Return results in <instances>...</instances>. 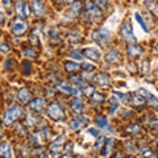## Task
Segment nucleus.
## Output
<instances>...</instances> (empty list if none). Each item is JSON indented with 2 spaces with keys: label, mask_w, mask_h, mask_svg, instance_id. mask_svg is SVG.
I'll return each instance as SVG.
<instances>
[{
  "label": "nucleus",
  "mask_w": 158,
  "mask_h": 158,
  "mask_svg": "<svg viewBox=\"0 0 158 158\" xmlns=\"http://www.w3.org/2000/svg\"><path fill=\"white\" fill-rule=\"evenodd\" d=\"M103 11L99 8L94 0H85V6H83V17L87 23H96L102 19Z\"/></svg>",
  "instance_id": "f257e3e1"
},
{
  "label": "nucleus",
  "mask_w": 158,
  "mask_h": 158,
  "mask_svg": "<svg viewBox=\"0 0 158 158\" xmlns=\"http://www.w3.org/2000/svg\"><path fill=\"white\" fill-rule=\"evenodd\" d=\"M23 113H24V110H23L21 106H17V104L11 106V107H9L8 110L6 111V113H4L3 125H4V127L12 125L13 123L17 120V118H20V117L23 116Z\"/></svg>",
  "instance_id": "f03ea898"
},
{
  "label": "nucleus",
  "mask_w": 158,
  "mask_h": 158,
  "mask_svg": "<svg viewBox=\"0 0 158 158\" xmlns=\"http://www.w3.org/2000/svg\"><path fill=\"white\" fill-rule=\"evenodd\" d=\"M9 28H11V32L15 36H17V37L23 36L28 31V21L24 17L16 16V17H13L11 24H9Z\"/></svg>",
  "instance_id": "7ed1b4c3"
},
{
  "label": "nucleus",
  "mask_w": 158,
  "mask_h": 158,
  "mask_svg": "<svg viewBox=\"0 0 158 158\" xmlns=\"http://www.w3.org/2000/svg\"><path fill=\"white\" fill-rule=\"evenodd\" d=\"M48 115L54 121H62L65 118V110L58 102H53L48 106Z\"/></svg>",
  "instance_id": "20e7f679"
},
{
  "label": "nucleus",
  "mask_w": 158,
  "mask_h": 158,
  "mask_svg": "<svg viewBox=\"0 0 158 158\" xmlns=\"http://www.w3.org/2000/svg\"><path fill=\"white\" fill-rule=\"evenodd\" d=\"M92 40L95 41L99 46H102V48H104L108 45V42H110V40H111V34L110 32L107 31V29L104 28H98L94 31L92 33Z\"/></svg>",
  "instance_id": "39448f33"
},
{
  "label": "nucleus",
  "mask_w": 158,
  "mask_h": 158,
  "mask_svg": "<svg viewBox=\"0 0 158 158\" xmlns=\"http://www.w3.org/2000/svg\"><path fill=\"white\" fill-rule=\"evenodd\" d=\"M120 37L127 42H136V37L133 34V28L129 20H125L121 25V31H120Z\"/></svg>",
  "instance_id": "423d86ee"
},
{
  "label": "nucleus",
  "mask_w": 158,
  "mask_h": 158,
  "mask_svg": "<svg viewBox=\"0 0 158 158\" xmlns=\"http://www.w3.org/2000/svg\"><path fill=\"white\" fill-rule=\"evenodd\" d=\"M29 8H31L32 13L37 17H42V15L45 13V6H44L42 0H32Z\"/></svg>",
  "instance_id": "0eeeda50"
},
{
  "label": "nucleus",
  "mask_w": 158,
  "mask_h": 158,
  "mask_svg": "<svg viewBox=\"0 0 158 158\" xmlns=\"http://www.w3.org/2000/svg\"><path fill=\"white\" fill-rule=\"evenodd\" d=\"M31 142L34 146H41L44 142L46 141V131H38V132H33L31 136Z\"/></svg>",
  "instance_id": "6e6552de"
},
{
  "label": "nucleus",
  "mask_w": 158,
  "mask_h": 158,
  "mask_svg": "<svg viewBox=\"0 0 158 158\" xmlns=\"http://www.w3.org/2000/svg\"><path fill=\"white\" fill-rule=\"evenodd\" d=\"M15 9H16V13L20 17H28L29 6H28L27 2H24V0H17L16 4H15Z\"/></svg>",
  "instance_id": "1a4fd4ad"
},
{
  "label": "nucleus",
  "mask_w": 158,
  "mask_h": 158,
  "mask_svg": "<svg viewBox=\"0 0 158 158\" xmlns=\"http://www.w3.org/2000/svg\"><path fill=\"white\" fill-rule=\"evenodd\" d=\"M87 123H88V118L87 117L78 115L75 118H73V121L70 123V128H71L73 131H79V129H82L83 127H86Z\"/></svg>",
  "instance_id": "9d476101"
},
{
  "label": "nucleus",
  "mask_w": 158,
  "mask_h": 158,
  "mask_svg": "<svg viewBox=\"0 0 158 158\" xmlns=\"http://www.w3.org/2000/svg\"><path fill=\"white\" fill-rule=\"evenodd\" d=\"M28 106L31 108V111L40 113V112L44 111V108H45V99L37 98V99H34V100H32L31 103H28Z\"/></svg>",
  "instance_id": "9b49d317"
},
{
  "label": "nucleus",
  "mask_w": 158,
  "mask_h": 158,
  "mask_svg": "<svg viewBox=\"0 0 158 158\" xmlns=\"http://www.w3.org/2000/svg\"><path fill=\"white\" fill-rule=\"evenodd\" d=\"M92 79H94V82H95L98 86H100V87L110 86V83H111V79H110V77H108L106 73H99Z\"/></svg>",
  "instance_id": "f8f14e48"
},
{
  "label": "nucleus",
  "mask_w": 158,
  "mask_h": 158,
  "mask_svg": "<svg viewBox=\"0 0 158 158\" xmlns=\"http://www.w3.org/2000/svg\"><path fill=\"white\" fill-rule=\"evenodd\" d=\"M82 56H85L86 58L91 59V61H96L100 58V52L96 48H86L82 50Z\"/></svg>",
  "instance_id": "ddd939ff"
},
{
  "label": "nucleus",
  "mask_w": 158,
  "mask_h": 158,
  "mask_svg": "<svg viewBox=\"0 0 158 158\" xmlns=\"http://www.w3.org/2000/svg\"><path fill=\"white\" fill-rule=\"evenodd\" d=\"M31 99H32V92L28 88H20L17 92V100L21 104H28Z\"/></svg>",
  "instance_id": "4468645a"
},
{
  "label": "nucleus",
  "mask_w": 158,
  "mask_h": 158,
  "mask_svg": "<svg viewBox=\"0 0 158 158\" xmlns=\"http://www.w3.org/2000/svg\"><path fill=\"white\" fill-rule=\"evenodd\" d=\"M65 141H66V137L63 136V135H61V136H58L56 140L53 141V144H52V154L54 153V156H56V153H58L59 150L63 148V145H65Z\"/></svg>",
  "instance_id": "2eb2a0df"
},
{
  "label": "nucleus",
  "mask_w": 158,
  "mask_h": 158,
  "mask_svg": "<svg viewBox=\"0 0 158 158\" xmlns=\"http://www.w3.org/2000/svg\"><path fill=\"white\" fill-rule=\"evenodd\" d=\"M0 157L2 158H12L13 157V152H12V148L9 145V142H3L0 145Z\"/></svg>",
  "instance_id": "dca6fc26"
},
{
  "label": "nucleus",
  "mask_w": 158,
  "mask_h": 158,
  "mask_svg": "<svg viewBox=\"0 0 158 158\" xmlns=\"http://www.w3.org/2000/svg\"><path fill=\"white\" fill-rule=\"evenodd\" d=\"M118 59H120V53L116 49H111V50H108L107 54H106V61L108 63H116Z\"/></svg>",
  "instance_id": "f3484780"
},
{
  "label": "nucleus",
  "mask_w": 158,
  "mask_h": 158,
  "mask_svg": "<svg viewBox=\"0 0 158 158\" xmlns=\"http://www.w3.org/2000/svg\"><path fill=\"white\" fill-rule=\"evenodd\" d=\"M83 107H85V104H83L82 99L81 98H74V100L71 102V110L74 113H77V115H81L82 111H83Z\"/></svg>",
  "instance_id": "a211bd4d"
},
{
  "label": "nucleus",
  "mask_w": 158,
  "mask_h": 158,
  "mask_svg": "<svg viewBox=\"0 0 158 158\" xmlns=\"http://www.w3.org/2000/svg\"><path fill=\"white\" fill-rule=\"evenodd\" d=\"M127 54L132 58H136L137 56H140V54H142V49L140 46L137 45H129L127 49Z\"/></svg>",
  "instance_id": "6ab92c4d"
},
{
  "label": "nucleus",
  "mask_w": 158,
  "mask_h": 158,
  "mask_svg": "<svg viewBox=\"0 0 158 158\" xmlns=\"http://www.w3.org/2000/svg\"><path fill=\"white\" fill-rule=\"evenodd\" d=\"M57 90L59 92L65 94V95H70V94H73V87L69 85V83H58L57 85Z\"/></svg>",
  "instance_id": "aec40b11"
},
{
  "label": "nucleus",
  "mask_w": 158,
  "mask_h": 158,
  "mask_svg": "<svg viewBox=\"0 0 158 158\" xmlns=\"http://www.w3.org/2000/svg\"><path fill=\"white\" fill-rule=\"evenodd\" d=\"M106 100V98H104V95L103 94H100V92H96V91H94L92 94H91V102L94 103V104H102L103 102Z\"/></svg>",
  "instance_id": "412c9836"
},
{
  "label": "nucleus",
  "mask_w": 158,
  "mask_h": 158,
  "mask_svg": "<svg viewBox=\"0 0 158 158\" xmlns=\"http://www.w3.org/2000/svg\"><path fill=\"white\" fill-rule=\"evenodd\" d=\"M63 66H65V70L69 71V73H75L78 71L79 69V65L77 62H71V61H66L65 63H63Z\"/></svg>",
  "instance_id": "4be33fe9"
},
{
  "label": "nucleus",
  "mask_w": 158,
  "mask_h": 158,
  "mask_svg": "<svg viewBox=\"0 0 158 158\" xmlns=\"http://www.w3.org/2000/svg\"><path fill=\"white\" fill-rule=\"evenodd\" d=\"M94 121H95V124L98 127H102V128H107L108 127V120L106 116H96L95 118H94Z\"/></svg>",
  "instance_id": "5701e85b"
},
{
  "label": "nucleus",
  "mask_w": 158,
  "mask_h": 158,
  "mask_svg": "<svg viewBox=\"0 0 158 158\" xmlns=\"http://www.w3.org/2000/svg\"><path fill=\"white\" fill-rule=\"evenodd\" d=\"M128 133H132V135H138V133L141 132V127L137 125V124H133V125H129L125 129Z\"/></svg>",
  "instance_id": "b1692460"
},
{
  "label": "nucleus",
  "mask_w": 158,
  "mask_h": 158,
  "mask_svg": "<svg viewBox=\"0 0 158 158\" xmlns=\"http://www.w3.org/2000/svg\"><path fill=\"white\" fill-rule=\"evenodd\" d=\"M94 3H95L102 11H106L108 8V0H94Z\"/></svg>",
  "instance_id": "393cba45"
},
{
  "label": "nucleus",
  "mask_w": 158,
  "mask_h": 158,
  "mask_svg": "<svg viewBox=\"0 0 158 158\" xmlns=\"http://www.w3.org/2000/svg\"><path fill=\"white\" fill-rule=\"evenodd\" d=\"M24 53H25V56L28 58H36L37 57V52L34 50L33 48H27V49H24Z\"/></svg>",
  "instance_id": "a878e982"
},
{
  "label": "nucleus",
  "mask_w": 158,
  "mask_h": 158,
  "mask_svg": "<svg viewBox=\"0 0 158 158\" xmlns=\"http://www.w3.org/2000/svg\"><path fill=\"white\" fill-rule=\"evenodd\" d=\"M135 17H136V21L140 24V27L144 29L145 32H148V28H146V25H145V23H144V20H142V17H141V15L140 13H135Z\"/></svg>",
  "instance_id": "bb28decb"
},
{
  "label": "nucleus",
  "mask_w": 158,
  "mask_h": 158,
  "mask_svg": "<svg viewBox=\"0 0 158 158\" xmlns=\"http://www.w3.org/2000/svg\"><path fill=\"white\" fill-rule=\"evenodd\" d=\"M9 52H11V46H9L8 44H6V42L0 44V53L6 54V53H9Z\"/></svg>",
  "instance_id": "cd10ccee"
},
{
  "label": "nucleus",
  "mask_w": 158,
  "mask_h": 158,
  "mask_svg": "<svg viewBox=\"0 0 158 158\" xmlns=\"http://www.w3.org/2000/svg\"><path fill=\"white\" fill-rule=\"evenodd\" d=\"M23 66L25 67V69L23 70V73L25 74V75H28V74L31 73V70H29V67H31V62H29V61H24V62H23Z\"/></svg>",
  "instance_id": "c85d7f7f"
},
{
  "label": "nucleus",
  "mask_w": 158,
  "mask_h": 158,
  "mask_svg": "<svg viewBox=\"0 0 158 158\" xmlns=\"http://www.w3.org/2000/svg\"><path fill=\"white\" fill-rule=\"evenodd\" d=\"M4 20H6V16H4V13L0 11V24H3V23H4Z\"/></svg>",
  "instance_id": "c756f323"
},
{
  "label": "nucleus",
  "mask_w": 158,
  "mask_h": 158,
  "mask_svg": "<svg viewBox=\"0 0 158 158\" xmlns=\"http://www.w3.org/2000/svg\"><path fill=\"white\" fill-rule=\"evenodd\" d=\"M3 4L6 7H9V6H11V2H9V0H3Z\"/></svg>",
  "instance_id": "7c9ffc66"
},
{
  "label": "nucleus",
  "mask_w": 158,
  "mask_h": 158,
  "mask_svg": "<svg viewBox=\"0 0 158 158\" xmlns=\"http://www.w3.org/2000/svg\"><path fill=\"white\" fill-rule=\"evenodd\" d=\"M61 158H73V156L71 154H65V156L61 157Z\"/></svg>",
  "instance_id": "2f4dec72"
},
{
  "label": "nucleus",
  "mask_w": 158,
  "mask_h": 158,
  "mask_svg": "<svg viewBox=\"0 0 158 158\" xmlns=\"http://www.w3.org/2000/svg\"><path fill=\"white\" fill-rule=\"evenodd\" d=\"M2 137H3V129L0 128V140H2Z\"/></svg>",
  "instance_id": "473e14b6"
},
{
  "label": "nucleus",
  "mask_w": 158,
  "mask_h": 158,
  "mask_svg": "<svg viewBox=\"0 0 158 158\" xmlns=\"http://www.w3.org/2000/svg\"><path fill=\"white\" fill-rule=\"evenodd\" d=\"M42 158H49V157H48V156H44V157H42Z\"/></svg>",
  "instance_id": "72a5a7b5"
},
{
  "label": "nucleus",
  "mask_w": 158,
  "mask_h": 158,
  "mask_svg": "<svg viewBox=\"0 0 158 158\" xmlns=\"http://www.w3.org/2000/svg\"><path fill=\"white\" fill-rule=\"evenodd\" d=\"M0 34H2V29H0Z\"/></svg>",
  "instance_id": "f704fd0d"
},
{
  "label": "nucleus",
  "mask_w": 158,
  "mask_h": 158,
  "mask_svg": "<svg viewBox=\"0 0 158 158\" xmlns=\"http://www.w3.org/2000/svg\"><path fill=\"white\" fill-rule=\"evenodd\" d=\"M157 50H158V46H157Z\"/></svg>",
  "instance_id": "c9c22d12"
},
{
  "label": "nucleus",
  "mask_w": 158,
  "mask_h": 158,
  "mask_svg": "<svg viewBox=\"0 0 158 158\" xmlns=\"http://www.w3.org/2000/svg\"><path fill=\"white\" fill-rule=\"evenodd\" d=\"M157 142H158V140H157Z\"/></svg>",
  "instance_id": "e433bc0d"
}]
</instances>
